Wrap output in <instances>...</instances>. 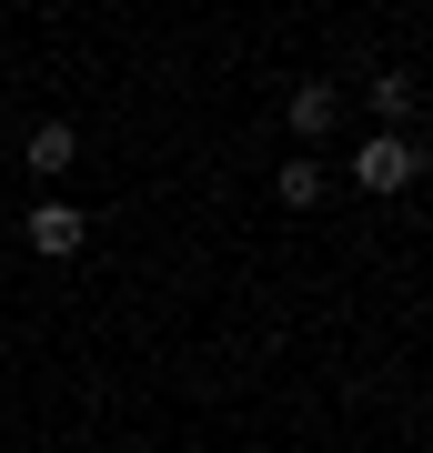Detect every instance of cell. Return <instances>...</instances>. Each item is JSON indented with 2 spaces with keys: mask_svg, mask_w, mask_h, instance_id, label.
<instances>
[{
  "mask_svg": "<svg viewBox=\"0 0 433 453\" xmlns=\"http://www.w3.org/2000/svg\"><path fill=\"white\" fill-rule=\"evenodd\" d=\"M343 172H353V192H414V181H423V142H414V131H363V151H353V162H343Z\"/></svg>",
  "mask_w": 433,
  "mask_h": 453,
  "instance_id": "obj_1",
  "label": "cell"
},
{
  "mask_svg": "<svg viewBox=\"0 0 433 453\" xmlns=\"http://www.w3.org/2000/svg\"><path fill=\"white\" fill-rule=\"evenodd\" d=\"M20 242H31L41 262H71V252H81V211L41 192V202H31V222H20Z\"/></svg>",
  "mask_w": 433,
  "mask_h": 453,
  "instance_id": "obj_2",
  "label": "cell"
},
{
  "mask_svg": "<svg viewBox=\"0 0 433 453\" xmlns=\"http://www.w3.org/2000/svg\"><path fill=\"white\" fill-rule=\"evenodd\" d=\"M343 121V91L333 81H292V142H322Z\"/></svg>",
  "mask_w": 433,
  "mask_h": 453,
  "instance_id": "obj_3",
  "label": "cell"
},
{
  "mask_svg": "<svg viewBox=\"0 0 433 453\" xmlns=\"http://www.w3.org/2000/svg\"><path fill=\"white\" fill-rule=\"evenodd\" d=\"M71 151H81V131H71V121H31V142H20V162H31L41 181H61V172H71Z\"/></svg>",
  "mask_w": 433,
  "mask_h": 453,
  "instance_id": "obj_4",
  "label": "cell"
},
{
  "mask_svg": "<svg viewBox=\"0 0 433 453\" xmlns=\"http://www.w3.org/2000/svg\"><path fill=\"white\" fill-rule=\"evenodd\" d=\"M273 202H282V211H313V202H322V162H282V172H273Z\"/></svg>",
  "mask_w": 433,
  "mask_h": 453,
  "instance_id": "obj_5",
  "label": "cell"
},
{
  "mask_svg": "<svg viewBox=\"0 0 433 453\" xmlns=\"http://www.w3.org/2000/svg\"><path fill=\"white\" fill-rule=\"evenodd\" d=\"M414 101H423V91H414V81H403V71H383V81H373V111H383L393 131H403V121H414Z\"/></svg>",
  "mask_w": 433,
  "mask_h": 453,
  "instance_id": "obj_6",
  "label": "cell"
}]
</instances>
